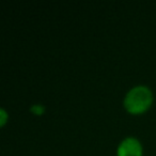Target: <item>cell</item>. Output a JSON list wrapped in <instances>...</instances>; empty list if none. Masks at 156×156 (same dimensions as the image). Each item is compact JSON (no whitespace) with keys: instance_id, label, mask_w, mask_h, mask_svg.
Returning a JSON list of instances; mask_svg holds the SVG:
<instances>
[{"instance_id":"cell-1","label":"cell","mask_w":156,"mask_h":156,"mask_svg":"<svg viewBox=\"0 0 156 156\" xmlns=\"http://www.w3.org/2000/svg\"><path fill=\"white\" fill-rule=\"evenodd\" d=\"M152 101V93L145 86H137L127 92L124 100L126 109L133 113H139L147 108Z\"/></svg>"},{"instance_id":"cell-2","label":"cell","mask_w":156,"mask_h":156,"mask_svg":"<svg viewBox=\"0 0 156 156\" xmlns=\"http://www.w3.org/2000/svg\"><path fill=\"white\" fill-rule=\"evenodd\" d=\"M141 145L137 139L127 137L118 147V156H140Z\"/></svg>"},{"instance_id":"cell-4","label":"cell","mask_w":156,"mask_h":156,"mask_svg":"<svg viewBox=\"0 0 156 156\" xmlns=\"http://www.w3.org/2000/svg\"><path fill=\"white\" fill-rule=\"evenodd\" d=\"M0 115H1V123H3V122L5 121V112L3 109L0 110Z\"/></svg>"},{"instance_id":"cell-3","label":"cell","mask_w":156,"mask_h":156,"mask_svg":"<svg viewBox=\"0 0 156 156\" xmlns=\"http://www.w3.org/2000/svg\"><path fill=\"white\" fill-rule=\"evenodd\" d=\"M31 110L35 113H41L42 111L44 110V107L41 106V105H33V106L31 107Z\"/></svg>"}]
</instances>
